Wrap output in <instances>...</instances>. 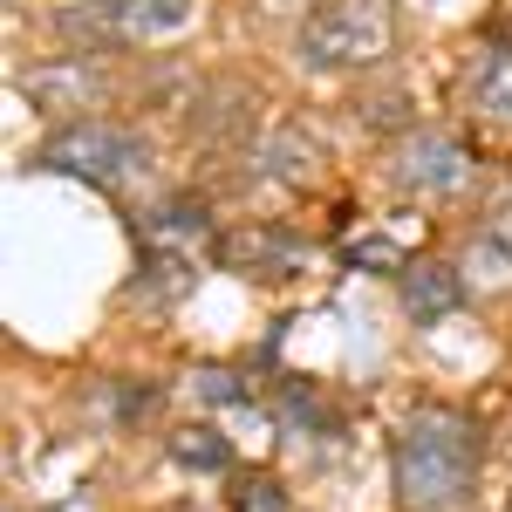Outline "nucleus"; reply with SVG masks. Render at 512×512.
Instances as JSON below:
<instances>
[{
  "instance_id": "obj_1",
  "label": "nucleus",
  "mask_w": 512,
  "mask_h": 512,
  "mask_svg": "<svg viewBox=\"0 0 512 512\" xmlns=\"http://www.w3.org/2000/svg\"><path fill=\"white\" fill-rule=\"evenodd\" d=\"M478 478V437L451 410H417L396 437V492L410 512H465Z\"/></svg>"
},
{
  "instance_id": "obj_2",
  "label": "nucleus",
  "mask_w": 512,
  "mask_h": 512,
  "mask_svg": "<svg viewBox=\"0 0 512 512\" xmlns=\"http://www.w3.org/2000/svg\"><path fill=\"white\" fill-rule=\"evenodd\" d=\"M396 41L390 0H328L301 28V62L308 69H369Z\"/></svg>"
},
{
  "instance_id": "obj_3",
  "label": "nucleus",
  "mask_w": 512,
  "mask_h": 512,
  "mask_svg": "<svg viewBox=\"0 0 512 512\" xmlns=\"http://www.w3.org/2000/svg\"><path fill=\"white\" fill-rule=\"evenodd\" d=\"M41 158L55 164V171H69V178H89V185H137L144 171H151V151H144V137L137 130H123V123H62L55 137H48V151Z\"/></svg>"
},
{
  "instance_id": "obj_4",
  "label": "nucleus",
  "mask_w": 512,
  "mask_h": 512,
  "mask_svg": "<svg viewBox=\"0 0 512 512\" xmlns=\"http://www.w3.org/2000/svg\"><path fill=\"white\" fill-rule=\"evenodd\" d=\"M390 178L417 198H444V192H458V185L472 178V151H465L458 137H444V130H417V137L396 144Z\"/></svg>"
},
{
  "instance_id": "obj_5",
  "label": "nucleus",
  "mask_w": 512,
  "mask_h": 512,
  "mask_svg": "<svg viewBox=\"0 0 512 512\" xmlns=\"http://www.w3.org/2000/svg\"><path fill=\"white\" fill-rule=\"evenodd\" d=\"M219 260L239 267V274H280V267H301L308 260V246L294 233H280V226H246V233H226L219 239Z\"/></svg>"
},
{
  "instance_id": "obj_6",
  "label": "nucleus",
  "mask_w": 512,
  "mask_h": 512,
  "mask_svg": "<svg viewBox=\"0 0 512 512\" xmlns=\"http://www.w3.org/2000/svg\"><path fill=\"white\" fill-rule=\"evenodd\" d=\"M458 301H465V274L444 267V260H417V267L403 274V315L424 321V328H437Z\"/></svg>"
},
{
  "instance_id": "obj_7",
  "label": "nucleus",
  "mask_w": 512,
  "mask_h": 512,
  "mask_svg": "<svg viewBox=\"0 0 512 512\" xmlns=\"http://www.w3.org/2000/svg\"><path fill=\"white\" fill-rule=\"evenodd\" d=\"M110 21L130 41H164L192 21V0H110Z\"/></svg>"
},
{
  "instance_id": "obj_8",
  "label": "nucleus",
  "mask_w": 512,
  "mask_h": 512,
  "mask_svg": "<svg viewBox=\"0 0 512 512\" xmlns=\"http://www.w3.org/2000/svg\"><path fill=\"white\" fill-rule=\"evenodd\" d=\"M472 110L492 123H512V48H485L472 62Z\"/></svg>"
},
{
  "instance_id": "obj_9",
  "label": "nucleus",
  "mask_w": 512,
  "mask_h": 512,
  "mask_svg": "<svg viewBox=\"0 0 512 512\" xmlns=\"http://www.w3.org/2000/svg\"><path fill=\"white\" fill-rule=\"evenodd\" d=\"M465 274L485 280V287H512V219H499V226H485V233L472 239Z\"/></svg>"
},
{
  "instance_id": "obj_10",
  "label": "nucleus",
  "mask_w": 512,
  "mask_h": 512,
  "mask_svg": "<svg viewBox=\"0 0 512 512\" xmlns=\"http://www.w3.org/2000/svg\"><path fill=\"white\" fill-rule=\"evenodd\" d=\"M171 451H178L185 465H198V472H226V458H233V451H226V444H219L212 431H185L178 444H171Z\"/></svg>"
},
{
  "instance_id": "obj_11",
  "label": "nucleus",
  "mask_w": 512,
  "mask_h": 512,
  "mask_svg": "<svg viewBox=\"0 0 512 512\" xmlns=\"http://www.w3.org/2000/svg\"><path fill=\"white\" fill-rule=\"evenodd\" d=\"M144 233H151V246H178V239H192L198 233V205H164Z\"/></svg>"
},
{
  "instance_id": "obj_12",
  "label": "nucleus",
  "mask_w": 512,
  "mask_h": 512,
  "mask_svg": "<svg viewBox=\"0 0 512 512\" xmlns=\"http://www.w3.org/2000/svg\"><path fill=\"white\" fill-rule=\"evenodd\" d=\"M349 260H355V267H376V274H390V267H403V246H396V239H355Z\"/></svg>"
},
{
  "instance_id": "obj_13",
  "label": "nucleus",
  "mask_w": 512,
  "mask_h": 512,
  "mask_svg": "<svg viewBox=\"0 0 512 512\" xmlns=\"http://www.w3.org/2000/svg\"><path fill=\"white\" fill-rule=\"evenodd\" d=\"M239 512H287V492H280L274 478H253V485L239 492Z\"/></svg>"
},
{
  "instance_id": "obj_14",
  "label": "nucleus",
  "mask_w": 512,
  "mask_h": 512,
  "mask_svg": "<svg viewBox=\"0 0 512 512\" xmlns=\"http://www.w3.org/2000/svg\"><path fill=\"white\" fill-rule=\"evenodd\" d=\"M198 396H205V403H239L246 390H239L233 376H198Z\"/></svg>"
}]
</instances>
